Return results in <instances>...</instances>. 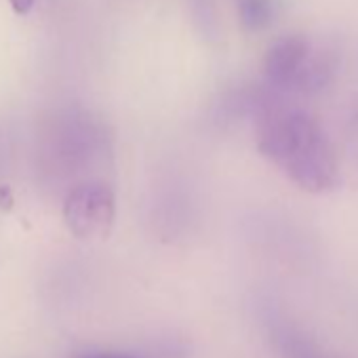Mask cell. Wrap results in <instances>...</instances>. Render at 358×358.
<instances>
[{
  "label": "cell",
  "instance_id": "cell-3",
  "mask_svg": "<svg viewBox=\"0 0 358 358\" xmlns=\"http://www.w3.org/2000/svg\"><path fill=\"white\" fill-rule=\"evenodd\" d=\"M268 331L280 358H337L308 333H303L293 322H287L282 318L270 320Z\"/></svg>",
  "mask_w": 358,
  "mask_h": 358
},
{
  "label": "cell",
  "instance_id": "cell-1",
  "mask_svg": "<svg viewBox=\"0 0 358 358\" xmlns=\"http://www.w3.org/2000/svg\"><path fill=\"white\" fill-rule=\"evenodd\" d=\"M268 152L310 190H322L333 182V158L318 127L301 114H285L270 122L266 133Z\"/></svg>",
  "mask_w": 358,
  "mask_h": 358
},
{
  "label": "cell",
  "instance_id": "cell-6",
  "mask_svg": "<svg viewBox=\"0 0 358 358\" xmlns=\"http://www.w3.org/2000/svg\"><path fill=\"white\" fill-rule=\"evenodd\" d=\"M9 5L17 15H28L34 7V0H9Z\"/></svg>",
  "mask_w": 358,
  "mask_h": 358
},
{
  "label": "cell",
  "instance_id": "cell-4",
  "mask_svg": "<svg viewBox=\"0 0 358 358\" xmlns=\"http://www.w3.org/2000/svg\"><path fill=\"white\" fill-rule=\"evenodd\" d=\"M308 47L301 38H285L280 41L268 55V74L276 83L293 80L306 62Z\"/></svg>",
  "mask_w": 358,
  "mask_h": 358
},
{
  "label": "cell",
  "instance_id": "cell-5",
  "mask_svg": "<svg viewBox=\"0 0 358 358\" xmlns=\"http://www.w3.org/2000/svg\"><path fill=\"white\" fill-rule=\"evenodd\" d=\"M74 358H137L135 354L129 352H108V350H89V352H80Z\"/></svg>",
  "mask_w": 358,
  "mask_h": 358
},
{
  "label": "cell",
  "instance_id": "cell-2",
  "mask_svg": "<svg viewBox=\"0 0 358 358\" xmlns=\"http://www.w3.org/2000/svg\"><path fill=\"white\" fill-rule=\"evenodd\" d=\"M64 220L68 230L83 241L103 238L114 222V196L101 184H85L74 188L64 203Z\"/></svg>",
  "mask_w": 358,
  "mask_h": 358
}]
</instances>
